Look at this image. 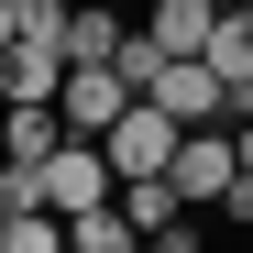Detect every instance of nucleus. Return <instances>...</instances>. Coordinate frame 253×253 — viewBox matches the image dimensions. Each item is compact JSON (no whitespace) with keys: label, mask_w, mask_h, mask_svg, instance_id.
I'll use <instances>...</instances> for the list:
<instances>
[{"label":"nucleus","mask_w":253,"mask_h":253,"mask_svg":"<svg viewBox=\"0 0 253 253\" xmlns=\"http://www.w3.org/2000/svg\"><path fill=\"white\" fill-rule=\"evenodd\" d=\"M99 143H110V176H165V165H176V143H187V121L154 110V99H132Z\"/></svg>","instance_id":"f257e3e1"},{"label":"nucleus","mask_w":253,"mask_h":253,"mask_svg":"<svg viewBox=\"0 0 253 253\" xmlns=\"http://www.w3.org/2000/svg\"><path fill=\"white\" fill-rule=\"evenodd\" d=\"M242 176V143H231V121H209V132L176 143V165H165V187H176L187 209H220V187Z\"/></svg>","instance_id":"f03ea898"},{"label":"nucleus","mask_w":253,"mask_h":253,"mask_svg":"<svg viewBox=\"0 0 253 253\" xmlns=\"http://www.w3.org/2000/svg\"><path fill=\"white\" fill-rule=\"evenodd\" d=\"M132 99H143V88H132L121 66H66V88H55V110H66V132H88V143H99V132H110V121L132 110Z\"/></svg>","instance_id":"7ed1b4c3"},{"label":"nucleus","mask_w":253,"mask_h":253,"mask_svg":"<svg viewBox=\"0 0 253 253\" xmlns=\"http://www.w3.org/2000/svg\"><path fill=\"white\" fill-rule=\"evenodd\" d=\"M55 44H66V66H110L121 44H132V11H110V0H66Z\"/></svg>","instance_id":"20e7f679"},{"label":"nucleus","mask_w":253,"mask_h":253,"mask_svg":"<svg viewBox=\"0 0 253 253\" xmlns=\"http://www.w3.org/2000/svg\"><path fill=\"white\" fill-rule=\"evenodd\" d=\"M55 88H66V44L22 33V44L0 55V99H55Z\"/></svg>","instance_id":"39448f33"},{"label":"nucleus","mask_w":253,"mask_h":253,"mask_svg":"<svg viewBox=\"0 0 253 253\" xmlns=\"http://www.w3.org/2000/svg\"><path fill=\"white\" fill-rule=\"evenodd\" d=\"M55 143H66L55 99H0V154H55Z\"/></svg>","instance_id":"423d86ee"},{"label":"nucleus","mask_w":253,"mask_h":253,"mask_svg":"<svg viewBox=\"0 0 253 253\" xmlns=\"http://www.w3.org/2000/svg\"><path fill=\"white\" fill-rule=\"evenodd\" d=\"M209 22H220L209 0H143V33H154L165 55H198V44H209Z\"/></svg>","instance_id":"0eeeda50"},{"label":"nucleus","mask_w":253,"mask_h":253,"mask_svg":"<svg viewBox=\"0 0 253 253\" xmlns=\"http://www.w3.org/2000/svg\"><path fill=\"white\" fill-rule=\"evenodd\" d=\"M66 242H77V253H143V220H132L121 198H99V209H77V220H66Z\"/></svg>","instance_id":"6e6552de"},{"label":"nucleus","mask_w":253,"mask_h":253,"mask_svg":"<svg viewBox=\"0 0 253 253\" xmlns=\"http://www.w3.org/2000/svg\"><path fill=\"white\" fill-rule=\"evenodd\" d=\"M0 253H77L66 209H11V220H0Z\"/></svg>","instance_id":"1a4fd4ad"},{"label":"nucleus","mask_w":253,"mask_h":253,"mask_svg":"<svg viewBox=\"0 0 253 253\" xmlns=\"http://www.w3.org/2000/svg\"><path fill=\"white\" fill-rule=\"evenodd\" d=\"M121 209H132V220H143V242H154V231H165V220H176V209H187V198H176V187H165V176H121Z\"/></svg>","instance_id":"9d476101"},{"label":"nucleus","mask_w":253,"mask_h":253,"mask_svg":"<svg viewBox=\"0 0 253 253\" xmlns=\"http://www.w3.org/2000/svg\"><path fill=\"white\" fill-rule=\"evenodd\" d=\"M209 220H220V231H253V165H242V176L220 187V209H209Z\"/></svg>","instance_id":"9b49d317"},{"label":"nucleus","mask_w":253,"mask_h":253,"mask_svg":"<svg viewBox=\"0 0 253 253\" xmlns=\"http://www.w3.org/2000/svg\"><path fill=\"white\" fill-rule=\"evenodd\" d=\"M154 253H209V220H198V209H176V220L154 231Z\"/></svg>","instance_id":"f8f14e48"},{"label":"nucleus","mask_w":253,"mask_h":253,"mask_svg":"<svg viewBox=\"0 0 253 253\" xmlns=\"http://www.w3.org/2000/svg\"><path fill=\"white\" fill-rule=\"evenodd\" d=\"M231 143H242V165H253V110H242V121H231Z\"/></svg>","instance_id":"ddd939ff"},{"label":"nucleus","mask_w":253,"mask_h":253,"mask_svg":"<svg viewBox=\"0 0 253 253\" xmlns=\"http://www.w3.org/2000/svg\"><path fill=\"white\" fill-rule=\"evenodd\" d=\"M110 11H132V0H110Z\"/></svg>","instance_id":"4468645a"}]
</instances>
